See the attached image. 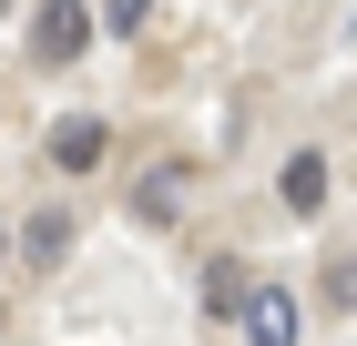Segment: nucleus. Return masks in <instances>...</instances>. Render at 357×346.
<instances>
[{
	"label": "nucleus",
	"mask_w": 357,
	"mask_h": 346,
	"mask_svg": "<svg viewBox=\"0 0 357 346\" xmlns=\"http://www.w3.org/2000/svg\"><path fill=\"white\" fill-rule=\"evenodd\" d=\"M102 153H112V133L92 123V112H61L52 123V173H92Z\"/></svg>",
	"instance_id": "obj_3"
},
{
	"label": "nucleus",
	"mask_w": 357,
	"mask_h": 346,
	"mask_svg": "<svg viewBox=\"0 0 357 346\" xmlns=\"http://www.w3.org/2000/svg\"><path fill=\"white\" fill-rule=\"evenodd\" d=\"M235 336H245V346H296V336H306V306H296L286 285H255L245 306H235Z\"/></svg>",
	"instance_id": "obj_1"
},
{
	"label": "nucleus",
	"mask_w": 357,
	"mask_h": 346,
	"mask_svg": "<svg viewBox=\"0 0 357 346\" xmlns=\"http://www.w3.org/2000/svg\"><path fill=\"white\" fill-rule=\"evenodd\" d=\"M92 52V10L82 0H41L31 10V61H82Z\"/></svg>",
	"instance_id": "obj_2"
},
{
	"label": "nucleus",
	"mask_w": 357,
	"mask_h": 346,
	"mask_svg": "<svg viewBox=\"0 0 357 346\" xmlns=\"http://www.w3.org/2000/svg\"><path fill=\"white\" fill-rule=\"evenodd\" d=\"M102 21H112V31H143V21H153V0H102Z\"/></svg>",
	"instance_id": "obj_8"
},
{
	"label": "nucleus",
	"mask_w": 357,
	"mask_h": 346,
	"mask_svg": "<svg viewBox=\"0 0 357 346\" xmlns=\"http://www.w3.org/2000/svg\"><path fill=\"white\" fill-rule=\"evenodd\" d=\"M0 10H10V0H0Z\"/></svg>",
	"instance_id": "obj_10"
},
{
	"label": "nucleus",
	"mask_w": 357,
	"mask_h": 346,
	"mask_svg": "<svg viewBox=\"0 0 357 346\" xmlns=\"http://www.w3.org/2000/svg\"><path fill=\"white\" fill-rule=\"evenodd\" d=\"M21 255H31V265H61V255H72V214H61V204H41V214L21 224Z\"/></svg>",
	"instance_id": "obj_5"
},
{
	"label": "nucleus",
	"mask_w": 357,
	"mask_h": 346,
	"mask_svg": "<svg viewBox=\"0 0 357 346\" xmlns=\"http://www.w3.org/2000/svg\"><path fill=\"white\" fill-rule=\"evenodd\" d=\"M0 255H10V224H0Z\"/></svg>",
	"instance_id": "obj_9"
},
{
	"label": "nucleus",
	"mask_w": 357,
	"mask_h": 346,
	"mask_svg": "<svg viewBox=\"0 0 357 346\" xmlns=\"http://www.w3.org/2000/svg\"><path fill=\"white\" fill-rule=\"evenodd\" d=\"M174 204H184V184H174V173H153V184L133 194V214H143V224H174Z\"/></svg>",
	"instance_id": "obj_7"
},
{
	"label": "nucleus",
	"mask_w": 357,
	"mask_h": 346,
	"mask_svg": "<svg viewBox=\"0 0 357 346\" xmlns=\"http://www.w3.org/2000/svg\"><path fill=\"white\" fill-rule=\"evenodd\" d=\"M275 194H286V214H317V204H327V153H286Z\"/></svg>",
	"instance_id": "obj_4"
},
{
	"label": "nucleus",
	"mask_w": 357,
	"mask_h": 346,
	"mask_svg": "<svg viewBox=\"0 0 357 346\" xmlns=\"http://www.w3.org/2000/svg\"><path fill=\"white\" fill-rule=\"evenodd\" d=\"M245 295H255V275L235 265V255H225V265H204V306H215V316H235Z\"/></svg>",
	"instance_id": "obj_6"
}]
</instances>
